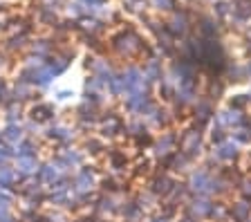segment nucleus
I'll list each match as a JSON object with an SVG mask.
<instances>
[{
    "label": "nucleus",
    "instance_id": "1",
    "mask_svg": "<svg viewBox=\"0 0 251 222\" xmlns=\"http://www.w3.org/2000/svg\"><path fill=\"white\" fill-rule=\"evenodd\" d=\"M211 182H213V175L209 171H195L188 180V186L191 191H195L198 196H211Z\"/></svg>",
    "mask_w": 251,
    "mask_h": 222
},
{
    "label": "nucleus",
    "instance_id": "2",
    "mask_svg": "<svg viewBox=\"0 0 251 222\" xmlns=\"http://www.w3.org/2000/svg\"><path fill=\"white\" fill-rule=\"evenodd\" d=\"M200 144H202V132L200 130H188L182 139H179V153L186 155V157H193L200 150Z\"/></svg>",
    "mask_w": 251,
    "mask_h": 222
},
{
    "label": "nucleus",
    "instance_id": "3",
    "mask_svg": "<svg viewBox=\"0 0 251 222\" xmlns=\"http://www.w3.org/2000/svg\"><path fill=\"white\" fill-rule=\"evenodd\" d=\"M211 211H213V204H211L206 197H202V196H198L193 200V204H191V209H188V213L195 218V220H200V218H206V216H211Z\"/></svg>",
    "mask_w": 251,
    "mask_h": 222
},
{
    "label": "nucleus",
    "instance_id": "4",
    "mask_svg": "<svg viewBox=\"0 0 251 222\" xmlns=\"http://www.w3.org/2000/svg\"><path fill=\"white\" fill-rule=\"evenodd\" d=\"M215 157L222 159V162H231V159H235L238 157V144L225 139V142L218 144V148H215Z\"/></svg>",
    "mask_w": 251,
    "mask_h": 222
},
{
    "label": "nucleus",
    "instance_id": "5",
    "mask_svg": "<svg viewBox=\"0 0 251 222\" xmlns=\"http://www.w3.org/2000/svg\"><path fill=\"white\" fill-rule=\"evenodd\" d=\"M231 216H233L238 222L249 220V218H251V202L249 200H240L238 204H233V209H231Z\"/></svg>",
    "mask_w": 251,
    "mask_h": 222
},
{
    "label": "nucleus",
    "instance_id": "6",
    "mask_svg": "<svg viewBox=\"0 0 251 222\" xmlns=\"http://www.w3.org/2000/svg\"><path fill=\"white\" fill-rule=\"evenodd\" d=\"M249 103H251V95H235L233 99L229 101V108H231V110L240 112V110H245Z\"/></svg>",
    "mask_w": 251,
    "mask_h": 222
},
{
    "label": "nucleus",
    "instance_id": "7",
    "mask_svg": "<svg viewBox=\"0 0 251 222\" xmlns=\"http://www.w3.org/2000/svg\"><path fill=\"white\" fill-rule=\"evenodd\" d=\"M173 186H175V184H173V180H168V177H157L155 184H152V191H155V193H164V196H166Z\"/></svg>",
    "mask_w": 251,
    "mask_h": 222
},
{
    "label": "nucleus",
    "instance_id": "8",
    "mask_svg": "<svg viewBox=\"0 0 251 222\" xmlns=\"http://www.w3.org/2000/svg\"><path fill=\"white\" fill-rule=\"evenodd\" d=\"M173 146H175V137L168 135V137H164L162 142L157 144V155H168L173 150Z\"/></svg>",
    "mask_w": 251,
    "mask_h": 222
},
{
    "label": "nucleus",
    "instance_id": "9",
    "mask_svg": "<svg viewBox=\"0 0 251 222\" xmlns=\"http://www.w3.org/2000/svg\"><path fill=\"white\" fill-rule=\"evenodd\" d=\"M195 110H198V117L202 119V122H206V119L213 115V110H211V103H209V101H200Z\"/></svg>",
    "mask_w": 251,
    "mask_h": 222
},
{
    "label": "nucleus",
    "instance_id": "10",
    "mask_svg": "<svg viewBox=\"0 0 251 222\" xmlns=\"http://www.w3.org/2000/svg\"><path fill=\"white\" fill-rule=\"evenodd\" d=\"M251 132L247 128H235V144H249Z\"/></svg>",
    "mask_w": 251,
    "mask_h": 222
},
{
    "label": "nucleus",
    "instance_id": "11",
    "mask_svg": "<svg viewBox=\"0 0 251 222\" xmlns=\"http://www.w3.org/2000/svg\"><path fill=\"white\" fill-rule=\"evenodd\" d=\"M238 189H240L242 197L251 202V177H245V180H240V184H238Z\"/></svg>",
    "mask_w": 251,
    "mask_h": 222
},
{
    "label": "nucleus",
    "instance_id": "12",
    "mask_svg": "<svg viewBox=\"0 0 251 222\" xmlns=\"http://www.w3.org/2000/svg\"><path fill=\"white\" fill-rule=\"evenodd\" d=\"M50 106H41V108H34V119H47V117H50Z\"/></svg>",
    "mask_w": 251,
    "mask_h": 222
},
{
    "label": "nucleus",
    "instance_id": "13",
    "mask_svg": "<svg viewBox=\"0 0 251 222\" xmlns=\"http://www.w3.org/2000/svg\"><path fill=\"white\" fill-rule=\"evenodd\" d=\"M76 184H78V189H88V186H92V177H90L88 173H81Z\"/></svg>",
    "mask_w": 251,
    "mask_h": 222
},
{
    "label": "nucleus",
    "instance_id": "14",
    "mask_svg": "<svg viewBox=\"0 0 251 222\" xmlns=\"http://www.w3.org/2000/svg\"><path fill=\"white\" fill-rule=\"evenodd\" d=\"M5 137L9 139V142H14V139H21V130H18V128H14V126H9V128H7V132H5Z\"/></svg>",
    "mask_w": 251,
    "mask_h": 222
},
{
    "label": "nucleus",
    "instance_id": "15",
    "mask_svg": "<svg viewBox=\"0 0 251 222\" xmlns=\"http://www.w3.org/2000/svg\"><path fill=\"white\" fill-rule=\"evenodd\" d=\"M211 139H213L215 144H222L225 142V130H222V128H213V135H211Z\"/></svg>",
    "mask_w": 251,
    "mask_h": 222
},
{
    "label": "nucleus",
    "instance_id": "16",
    "mask_svg": "<svg viewBox=\"0 0 251 222\" xmlns=\"http://www.w3.org/2000/svg\"><path fill=\"white\" fill-rule=\"evenodd\" d=\"M31 169H34V159H31V157L21 159V171H23V173H29Z\"/></svg>",
    "mask_w": 251,
    "mask_h": 222
},
{
    "label": "nucleus",
    "instance_id": "17",
    "mask_svg": "<svg viewBox=\"0 0 251 222\" xmlns=\"http://www.w3.org/2000/svg\"><path fill=\"white\" fill-rule=\"evenodd\" d=\"M11 182V173L9 171H0V186H5Z\"/></svg>",
    "mask_w": 251,
    "mask_h": 222
},
{
    "label": "nucleus",
    "instance_id": "18",
    "mask_svg": "<svg viewBox=\"0 0 251 222\" xmlns=\"http://www.w3.org/2000/svg\"><path fill=\"white\" fill-rule=\"evenodd\" d=\"M112 164H115L117 169H119L121 164H126V157H121V155H115V157H112Z\"/></svg>",
    "mask_w": 251,
    "mask_h": 222
},
{
    "label": "nucleus",
    "instance_id": "19",
    "mask_svg": "<svg viewBox=\"0 0 251 222\" xmlns=\"http://www.w3.org/2000/svg\"><path fill=\"white\" fill-rule=\"evenodd\" d=\"M179 222H198L195 218H184V220H179Z\"/></svg>",
    "mask_w": 251,
    "mask_h": 222
},
{
    "label": "nucleus",
    "instance_id": "20",
    "mask_svg": "<svg viewBox=\"0 0 251 222\" xmlns=\"http://www.w3.org/2000/svg\"><path fill=\"white\" fill-rule=\"evenodd\" d=\"M152 222H166V218H157V220H152Z\"/></svg>",
    "mask_w": 251,
    "mask_h": 222
},
{
    "label": "nucleus",
    "instance_id": "21",
    "mask_svg": "<svg viewBox=\"0 0 251 222\" xmlns=\"http://www.w3.org/2000/svg\"><path fill=\"white\" fill-rule=\"evenodd\" d=\"M249 74H251V63H249Z\"/></svg>",
    "mask_w": 251,
    "mask_h": 222
}]
</instances>
